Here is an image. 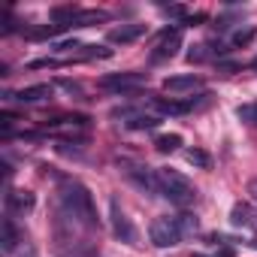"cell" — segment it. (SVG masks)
Returning a JSON list of instances; mask_svg holds the SVG:
<instances>
[{
	"mask_svg": "<svg viewBox=\"0 0 257 257\" xmlns=\"http://www.w3.org/2000/svg\"><path fill=\"white\" fill-rule=\"evenodd\" d=\"M61 203H64V209H67V215L76 218V221H82L85 227H97V224H100L97 209H94V197H91V191H88L82 182H76V179H61Z\"/></svg>",
	"mask_w": 257,
	"mask_h": 257,
	"instance_id": "1",
	"label": "cell"
},
{
	"mask_svg": "<svg viewBox=\"0 0 257 257\" xmlns=\"http://www.w3.org/2000/svg\"><path fill=\"white\" fill-rule=\"evenodd\" d=\"M158 182H161V197H167L170 203H176V206H194L197 203V188L182 176V173H176V170H158Z\"/></svg>",
	"mask_w": 257,
	"mask_h": 257,
	"instance_id": "2",
	"label": "cell"
},
{
	"mask_svg": "<svg viewBox=\"0 0 257 257\" xmlns=\"http://www.w3.org/2000/svg\"><path fill=\"white\" fill-rule=\"evenodd\" d=\"M118 167H121V173L131 179L143 194H149V197H158V194H161L158 170H149L146 164H134V161H118Z\"/></svg>",
	"mask_w": 257,
	"mask_h": 257,
	"instance_id": "3",
	"label": "cell"
},
{
	"mask_svg": "<svg viewBox=\"0 0 257 257\" xmlns=\"http://www.w3.org/2000/svg\"><path fill=\"white\" fill-rule=\"evenodd\" d=\"M143 85H146L143 73H109L100 79V88L109 94H131V91H140Z\"/></svg>",
	"mask_w": 257,
	"mask_h": 257,
	"instance_id": "4",
	"label": "cell"
},
{
	"mask_svg": "<svg viewBox=\"0 0 257 257\" xmlns=\"http://www.w3.org/2000/svg\"><path fill=\"white\" fill-rule=\"evenodd\" d=\"M149 236L158 248H170V245L182 242V230H179L176 218H155L152 227H149Z\"/></svg>",
	"mask_w": 257,
	"mask_h": 257,
	"instance_id": "5",
	"label": "cell"
},
{
	"mask_svg": "<svg viewBox=\"0 0 257 257\" xmlns=\"http://www.w3.org/2000/svg\"><path fill=\"white\" fill-rule=\"evenodd\" d=\"M109 221H112V233H115L121 242L137 245V239H140V236H137V227L131 224V218L124 215V209L118 206V200H115V197L109 200Z\"/></svg>",
	"mask_w": 257,
	"mask_h": 257,
	"instance_id": "6",
	"label": "cell"
},
{
	"mask_svg": "<svg viewBox=\"0 0 257 257\" xmlns=\"http://www.w3.org/2000/svg\"><path fill=\"white\" fill-rule=\"evenodd\" d=\"M115 118H121L131 131H155V127L161 124L158 115L143 112V109H115Z\"/></svg>",
	"mask_w": 257,
	"mask_h": 257,
	"instance_id": "7",
	"label": "cell"
},
{
	"mask_svg": "<svg viewBox=\"0 0 257 257\" xmlns=\"http://www.w3.org/2000/svg\"><path fill=\"white\" fill-rule=\"evenodd\" d=\"M179 49H182V31H179V28H167V31L161 34L155 52H152V61H167V58H173Z\"/></svg>",
	"mask_w": 257,
	"mask_h": 257,
	"instance_id": "8",
	"label": "cell"
},
{
	"mask_svg": "<svg viewBox=\"0 0 257 257\" xmlns=\"http://www.w3.org/2000/svg\"><path fill=\"white\" fill-rule=\"evenodd\" d=\"M82 131H88V118L85 115H73V118H58L55 124H49L46 127V134H82Z\"/></svg>",
	"mask_w": 257,
	"mask_h": 257,
	"instance_id": "9",
	"label": "cell"
},
{
	"mask_svg": "<svg viewBox=\"0 0 257 257\" xmlns=\"http://www.w3.org/2000/svg\"><path fill=\"white\" fill-rule=\"evenodd\" d=\"M52 91H55L52 85H31V88H22L19 94H7V97L16 103H43L52 97Z\"/></svg>",
	"mask_w": 257,
	"mask_h": 257,
	"instance_id": "10",
	"label": "cell"
},
{
	"mask_svg": "<svg viewBox=\"0 0 257 257\" xmlns=\"http://www.w3.org/2000/svg\"><path fill=\"white\" fill-rule=\"evenodd\" d=\"M146 34V25H121V28H112L109 31V43H121V46H127V43H134V40H140Z\"/></svg>",
	"mask_w": 257,
	"mask_h": 257,
	"instance_id": "11",
	"label": "cell"
},
{
	"mask_svg": "<svg viewBox=\"0 0 257 257\" xmlns=\"http://www.w3.org/2000/svg\"><path fill=\"white\" fill-rule=\"evenodd\" d=\"M200 85H203L200 76H170L164 82V91H170V94H188V91H197Z\"/></svg>",
	"mask_w": 257,
	"mask_h": 257,
	"instance_id": "12",
	"label": "cell"
},
{
	"mask_svg": "<svg viewBox=\"0 0 257 257\" xmlns=\"http://www.w3.org/2000/svg\"><path fill=\"white\" fill-rule=\"evenodd\" d=\"M7 209L10 212H31L34 209V194L31 191H10L7 194Z\"/></svg>",
	"mask_w": 257,
	"mask_h": 257,
	"instance_id": "13",
	"label": "cell"
},
{
	"mask_svg": "<svg viewBox=\"0 0 257 257\" xmlns=\"http://www.w3.org/2000/svg\"><path fill=\"white\" fill-rule=\"evenodd\" d=\"M76 16H79L76 7H55V10H52V25H55L58 31H67V28L76 25Z\"/></svg>",
	"mask_w": 257,
	"mask_h": 257,
	"instance_id": "14",
	"label": "cell"
},
{
	"mask_svg": "<svg viewBox=\"0 0 257 257\" xmlns=\"http://www.w3.org/2000/svg\"><path fill=\"white\" fill-rule=\"evenodd\" d=\"M19 242H22V236H19L16 224H13V218H7V221H4V251H7V254H13Z\"/></svg>",
	"mask_w": 257,
	"mask_h": 257,
	"instance_id": "15",
	"label": "cell"
},
{
	"mask_svg": "<svg viewBox=\"0 0 257 257\" xmlns=\"http://www.w3.org/2000/svg\"><path fill=\"white\" fill-rule=\"evenodd\" d=\"M97 22H106V13H100V10H79V16H76V25L73 28H91V25H97Z\"/></svg>",
	"mask_w": 257,
	"mask_h": 257,
	"instance_id": "16",
	"label": "cell"
},
{
	"mask_svg": "<svg viewBox=\"0 0 257 257\" xmlns=\"http://www.w3.org/2000/svg\"><path fill=\"white\" fill-rule=\"evenodd\" d=\"M179 146H182V137H179V134H161V137L155 140V149H158V152H164V155L176 152Z\"/></svg>",
	"mask_w": 257,
	"mask_h": 257,
	"instance_id": "17",
	"label": "cell"
},
{
	"mask_svg": "<svg viewBox=\"0 0 257 257\" xmlns=\"http://www.w3.org/2000/svg\"><path fill=\"white\" fill-rule=\"evenodd\" d=\"M230 224H233V227H248V224H251V209H248L245 203H236V206L230 209Z\"/></svg>",
	"mask_w": 257,
	"mask_h": 257,
	"instance_id": "18",
	"label": "cell"
},
{
	"mask_svg": "<svg viewBox=\"0 0 257 257\" xmlns=\"http://www.w3.org/2000/svg\"><path fill=\"white\" fill-rule=\"evenodd\" d=\"M254 37H257V31H254L251 25H245V28H239V31H233V37H230V43H233L236 49H242V46H251V43H254Z\"/></svg>",
	"mask_w": 257,
	"mask_h": 257,
	"instance_id": "19",
	"label": "cell"
},
{
	"mask_svg": "<svg viewBox=\"0 0 257 257\" xmlns=\"http://www.w3.org/2000/svg\"><path fill=\"white\" fill-rule=\"evenodd\" d=\"M185 158H188V164H194V167H200V170H209V167H212V158H209L203 149H188Z\"/></svg>",
	"mask_w": 257,
	"mask_h": 257,
	"instance_id": "20",
	"label": "cell"
},
{
	"mask_svg": "<svg viewBox=\"0 0 257 257\" xmlns=\"http://www.w3.org/2000/svg\"><path fill=\"white\" fill-rule=\"evenodd\" d=\"M176 224H179V230H182V236H191V233H197V218L194 215H179L176 218Z\"/></svg>",
	"mask_w": 257,
	"mask_h": 257,
	"instance_id": "21",
	"label": "cell"
},
{
	"mask_svg": "<svg viewBox=\"0 0 257 257\" xmlns=\"http://www.w3.org/2000/svg\"><path fill=\"white\" fill-rule=\"evenodd\" d=\"M236 115H239L242 121H248V124H257V103H245V106H239Z\"/></svg>",
	"mask_w": 257,
	"mask_h": 257,
	"instance_id": "22",
	"label": "cell"
},
{
	"mask_svg": "<svg viewBox=\"0 0 257 257\" xmlns=\"http://www.w3.org/2000/svg\"><path fill=\"white\" fill-rule=\"evenodd\" d=\"M206 49H209V46H194V49L188 52V61H191V64H200V61H206V58H209V55H206Z\"/></svg>",
	"mask_w": 257,
	"mask_h": 257,
	"instance_id": "23",
	"label": "cell"
},
{
	"mask_svg": "<svg viewBox=\"0 0 257 257\" xmlns=\"http://www.w3.org/2000/svg\"><path fill=\"white\" fill-rule=\"evenodd\" d=\"M61 88L70 91V94H82V85L79 82H70V79H61Z\"/></svg>",
	"mask_w": 257,
	"mask_h": 257,
	"instance_id": "24",
	"label": "cell"
},
{
	"mask_svg": "<svg viewBox=\"0 0 257 257\" xmlns=\"http://www.w3.org/2000/svg\"><path fill=\"white\" fill-rule=\"evenodd\" d=\"M248 194H251V197L257 200V179H251V185H248Z\"/></svg>",
	"mask_w": 257,
	"mask_h": 257,
	"instance_id": "25",
	"label": "cell"
},
{
	"mask_svg": "<svg viewBox=\"0 0 257 257\" xmlns=\"http://www.w3.org/2000/svg\"><path fill=\"white\" fill-rule=\"evenodd\" d=\"M22 257H37V251H34V248H31V245H28V248H25V254H22Z\"/></svg>",
	"mask_w": 257,
	"mask_h": 257,
	"instance_id": "26",
	"label": "cell"
},
{
	"mask_svg": "<svg viewBox=\"0 0 257 257\" xmlns=\"http://www.w3.org/2000/svg\"><path fill=\"white\" fill-rule=\"evenodd\" d=\"M194 257H203V254H194Z\"/></svg>",
	"mask_w": 257,
	"mask_h": 257,
	"instance_id": "27",
	"label": "cell"
},
{
	"mask_svg": "<svg viewBox=\"0 0 257 257\" xmlns=\"http://www.w3.org/2000/svg\"><path fill=\"white\" fill-rule=\"evenodd\" d=\"M254 67H257V61H254Z\"/></svg>",
	"mask_w": 257,
	"mask_h": 257,
	"instance_id": "28",
	"label": "cell"
}]
</instances>
